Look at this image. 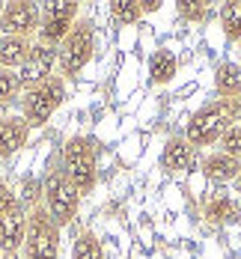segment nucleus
Segmentation results:
<instances>
[{
  "mask_svg": "<svg viewBox=\"0 0 241 259\" xmlns=\"http://www.w3.org/2000/svg\"><path fill=\"white\" fill-rule=\"evenodd\" d=\"M60 170L66 173V179L75 185L80 197L92 194V188L99 185V149L95 140L89 137H69L63 143V158H60Z\"/></svg>",
  "mask_w": 241,
  "mask_h": 259,
  "instance_id": "obj_1",
  "label": "nucleus"
},
{
  "mask_svg": "<svg viewBox=\"0 0 241 259\" xmlns=\"http://www.w3.org/2000/svg\"><path fill=\"white\" fill-rule=\"evenodd\" d=\"M95 51V30L86 18H78L75 27L69 30V36L60 42L57 48V63H60V78L75 80L86 69V63L92 60Z\"/></svg>",
  "mask_w": 241,
  "mask_h": 259,
  "instance_id": "obj_2",
  "label": "nucleus"
},
{
  "mask_svg": "<svg viewBox=\"0 0 241 259\" xmlns=\"http://www.w3.org/2000/svg\"><path fill=\"white\" fill-rule=\"evenodd\" d=\"M42 206L60 230H66L78 218L80 194L75 191V185L66 179V173L60 167L48 170V176L42 179Z\"/></svg>",
  "mask_w": 241,
  "mask_h": 259,
  "instance_id": "obj_3",
  "label": "nucleus"
},
{
  "mask_svg": "<svg viewBox=\"0 0 241 259\" xmlns=\"http://www.w3.org/2000/svg\"><path fill=\"white\" fill-rule=\"evenodd\" d=\"M60 227L51 221L45 206L27 211V235L21 244V259H60Z\"/></svg>",
  "mask_w": 241,
  "mask_h": 259,
  "instance_id": "obj_4",
  "label": "nucleus"
},
{
  "mask_svg": "<svg viewBox=\"0 0 241 259\" xmlns=\"http://www.w3.org/2000/svg\"><path fill=\"white\" fill-rule=\"evenodd\" d=\"M63 99H66V80L60 75H51L48 80L27 90L21 96V102H18V107H21V116L27 119L30 128H42L54 116V110L63 104Z\"/></svg>",
  "mask_w": 241,
  "mask_h": 259,
  "instance_id": "obj_5",
  "label": "nucleus"
},
{
  "mask_svg": "<svg viewBox=\"0 0 241 259\" xmlns=\"http://www.w3.org/2000/svg\"><path fill=\"white\" fill-rule=\"evenodd\" d=\"M232 125H235V122L229 119L223 102L217 99V102L203 104V107L187 119L185 140L194 149H197V146H214V143H220V137L226 134V128H232Z\"/></svg>",
  "mask_w": 241,
  "mask_h": 259,
  "instance_id": "obj_6",
  "label": "nucleus"
},
{
  "mask_svg": "<svg viewBox=\"0 0 241 259\" xmlns=\"http://www.w3.org/2000/svg\"><path fill=\"white\" fill-rule=\"evenodd\" d=\"M78 15H80V6L72 3V0H66V3H48L42 9V24H39V33H36V42H42L48 48H60V42L75 27Z\"/></svg>",
  "mask_w": 241,
  "mask_h": 259,
  "instance_id": "obj_7",
  "label": "nucleus"
},
{
  "mask_svg": "<svg viewBox=\"0 0 241 259\" xmlns=\"http://www.w3.org/2000/svg\"><path fill=\"white\" fill-rule=\"evenodd\" d=\"M42 24V6L27 3V0H15L3 6L0 15V36H18V39H36Z\"/></svg>",
  "mask_w": 241,
  "mask_h": 259,
  "instance_id": "obj_8",
  "label": "nucleus"
},
{
  "mask_svg": "<svg viewBox=\"0 0 241 259\" xmlns=\"http://www.w3.org/2000/svg\"><path fill=\"white\" fill-rule=\"evenodd\" d=\"M24 235H27V206L18 200L15 206L0 211V253H3V259L21 256Z\"/></svg>",
  "mask_w": 241,
  "mask_h": 259,
  "instance_id": "obj_9",
  "label": "nucleus"
},
{
  "mask_svg": "<svg viewBox=\"0 0 241 259\" xmlns=\"http://www.w3.org/2000/svg\"><path fill=\"white\" fill-rule=\"evenodd\" d=\"M54 63H57V48H48V45H42V42H33L30 60H27L24 66H21V72H18L24 93L27 90H33L36 83H42V80L51 78L54 75Z\"/></svg>",
  "mask_w": 241,
  "mask_h": 259,
  "instance_id": "obj_10",
  "label": "nucleus"
},
{
  "mask_svg": "<svg viewBox=\"0 0 241 259\" xmlns=\"http://www.w3.org/2000/svg\"><path fill=\"white\" fill-rule=\"evenodd\" d=\"M30 137V125L21 113H3L0 116V161H9Z\"/></svg>",
  "mask_w": 241,
  "mask_h": 259,
  "instance_id": "obj_11",
  "label": "nucleus"
},
{
  "mask_svg": "<svg viewBox=\"0 0 241 259\" xmlns=\"http://www.w3.org/2000/svg\"><path fill=\"white\" fill-rule=\"evenodd\" d=\"M194 146L185 140V134L182 137H170L167 143H164V152H161V164H164V170H170V173H185L194 167Z\"/></svg>",
  "mask_w": 241,
  "mask_h": 259,
  "instance_id": "obj_12",
  "label": "nucleus"
},
{
  "mask_svg": "<svg viewBox=\"0 0 241 259\" xmlns=\"http://www.w3.org/2000/svg\"><path fill=\"white\" fill-rule=\"evenodd\" d=\"M203 173H206V179L217 182V185H226V182H235L241 173V161H235L232 155H226V152H209V155L203 158Z\"/></svg>",
  "mask_w": 241,
  "mask_h": 259,
  "instance_id": "obj_13",
  "label": "nucleus"
},
{
  "mask_svg": "<svg viewBox=\"0 0 241 259\" xmlns=\"http://www.w3.org/2000/svg\"><path fill=\"white\" fill-rule=\"evenodd\" d=\"M33 42L36 39H18V36H0V69H9V72H21L30 51H33Z\"/></svg>",
  "mask_w": 241,
  "mask_h": 259,
  "instance_id": "obj_14",
  "label": "nucleus"
},
{
  "mask_svg": "<svg viewBox=\"0 0 241 259\" xmlns=\"http://www.w3.org/2000/svg\"><path fill=\"white\" fill-rule=\"evenodd\" d=\"M214 90L220 99H238L241 96V66L226 60L214 69Z\"/></svg>",
  "mask_w": 241,
  "mask_h": 259,
  "instance_id": "obj_15",
  "label": "nucleus"
},
{
  "mask_svg": "<svg viewBox=\"0 0 241 259\" xmlns=\"http://www.w3.org/2000/svg\"><path fill=\"white\" fill-rule=\"evenodd\" d=\"M176 72H179V60H176L173 51L161 48V51H155L149 57V80H152L155 87L170 83V80L176 78Z\"/></svg>",
  "mask_w": 241,
  "mask_h": 259,
  "instance_id": "obj_16",
  "label": "nucleus"
},
{
  "mask_svg": "<svg viewBox=\"0 0 241 259\" xmlns=\"http://www.w3.org/2000/svg\"><path fill=\"white\" fill-rule=\"evenodd\" d=\"M241 214L238 203L232 200V197H226V194H217L212 197L209 203H206V218L212 221V224H235Z\"/></svg>",
  "mask_w": 241,
  "mask_h": 259,
  "instance_id": "obj_17",
  "label": "nucleus"
},
{
  "mask_svg": "<svg viewBox=\"0 0 241 259\" xmlns=\"http://www.w3.org/2000/svg\"><path fill=\"white\" fill-rule=\"evenodd\" d=\"M72 259H105V244L92 230L78 233L75 244H72Z\"/></svg>",
  "mask_w": 241,
  "mask_h": 259,
  "instance_id": "obj_18",
  "label": "nucleus"
},
{
  "mask_svg": "<svg viewBox=\"0 0 241 259\" xmlns=\"http://www.w3.org/2000/svg\"><path fill=\"white\" fill-rule=\"evenodd\" d=\"M217 18H220V27H223V36L229 42H241V0L223 3Z\"/></svg>",
  "mask_w": 241,
  "mask_h": 259,
  "instance_id": "obj_19",
  "label": "nucleus"
},
{
  "mask_svg": "<svg viewBox=\"0 0 241 259\" xmlns=\"http://www.w3.org/2000/svg\"><path fill=\"white\" fill-rule=\"evenodd\" d=\"M24 96V87L18 72H9V69H0V107H9V104H18Z\"/></svg>",
  "mask_w": 241,
  "mask_h": 259,
  "instance_id": "obj_20",
  "label": "nucleus"
},
{
  "mask_svg": "<svg viewBox=\"0 0 241 259\" xmlns=\"http://www.w3.org/2000/svg\"><path fill=\"white\" fill-rule=\"evenodd\" d=\"M176 12L185 21H194V24H203V21L212 18V6L203 3V0H182V3H176Z\"/></svg>",
  "mask_w": 241,
  "mask_h": 259,
  "instance_id": "obj_21",
  "label": "nucleus"
},
{
  "mask_svg": "<svg viewBox=\"0 0 241 259\" xmlns=\"http://www.w3.org/2000/svg\"><path fill=\"white\" fill-rule=\"evenodd\" d=\"M110 12H113V18L119 21V24H137L140 18H143V9H140V0H116V3H110Z\"/></svg>",
  "mask_w": 241,
  "mask_h": 259,
  "instance_id": "obj_22",
  "label": "nucleus"
},
{
  "mask_svg": "<svg viewBox=\"0 0 241 259\" xmlns=\"http://www.w3.org/2000/svg\"><path fill=\"white\" fill-rule=\"evenodd\" d=\"M220 152H226V155H232L235 161H241V125H232V128H226V134L220 137Z\"/></svg>",
  "mask_w": 241,
  "mask_h": 259,
  "instance_id": "obj_23",
  "label": "nucleus"
},
{
  "mask_svg": "<svg viewBox=\"0 0 241 259\" xmlns=\"http://www.w3.org/2000/svg\"><path fill=\"white\" fill-rule=\"evenodd\" d=\"M18 203V194H12V188L3 182V176H0V211H6L9 206H15Z\"/></svg>",
  "mask_w": 241,
  "mask_h": 259,
  "instance_id": "obj_24",
  "label": "nucleus"
},
{
  "mask_svg": "<svg viewBox=\"0 0 241 259\" xmlns=\"http://www.w3.org/2000/svg\"><path fill=\"white\" fill-rule=\"evenodd\" d=\"M140 9H143V15H146V12H158L161 3L158 0H140Z\"/></svg>",
  "mask_w": 241,
  "mask_h": 259,
  "instance_id": "obj_25",
  "label": "nucleus"
},
{
  "mask_svg": "<svg viewBox=\"0 0 241 259\" xmlns=\"http://www.w3.org/2000/svg\"><path fill=\"white\" fill-rule=\"evenodd\" d=\"M232 185H235V191H238V194H241V173H238V179L232 182Z\"/></svg>",
  "mask_w": 241,
  "mask_h": 259,
  "instance_id": "obj_26",
  "label": "nucleus"
},
{
  "mask_svg": "<svg viewBox=\"0 0 241 259\" xmlns=\"http://www.w3.org/2000/svg\"><path fill=\"white\" fill-rule=\"evenodd\" d=\"M3 6H6V3H0V15H3Z\"/></svg>",
  "mask_w": 241,
  "mask_h": 259,
  "instance_id": "obj_27",
  "label": "nucleus"
},
{
  "mask_svg": "<svg viewBox=\"0 0 241 259\" xmlns=\"http://www.w3.org/2000/svg\"><path fill=\"white\" fill-rule=\"evenodd\" d=\"M238 45H241V42H238Z\"/></svg>",
  "mask_w": 241,
  "mask_h": 259,
  "instance_id": "obj_28",
  "label": "nucleus"
},
{
  "mask_svg": "<svg viewBox=\"0 0 241 259\" xmlns=\"http://www.w3.org/2000/svg\"><path fill=\"white\" fill-rule=\"evenodd\" d=\"M0 259H3V256H0Z\"/></svg>",
  "mask_w": 241,
  "mask_h": 259,
  "instance_id": "obj_29",
  "label": "nucleus"
}]
</instances>
